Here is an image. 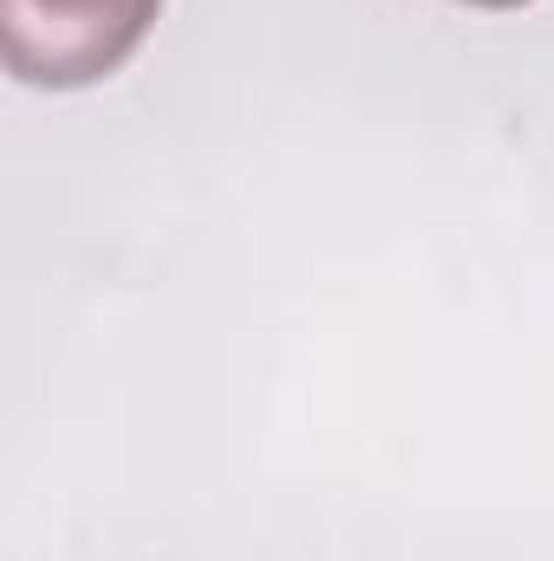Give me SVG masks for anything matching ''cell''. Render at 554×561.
Returning a JSON list of instances; mask_svg holds the SVG:
<instances>
[{
    "label": "cell",
    "mask_w": 554,
    "mask_h": 561,
    "mask_svg": "<svg viewBox=\"0 0 554 561\" xmlns=\"http://www.w3.org/2000/svg\"><path fill=\"white\" fill-rule=\"evenodd\" d=\"M157 7L163 0H0L7 72L46 92L99 85L143 46Z\"/></svg>",
    "instance_id": "6da1fadb"
},
{
    "label": "cell",
    "mask_w": 554,
    "mask_h": 561,
    "mask_svg": "<svg viewBox=\"0 0 554 561\" xmlns=\"http://www.w3.org/2000/svg\"><path fill=\"white\" fill-rule=\"evenodd\" d=\"M463 7H489V13H509V7H529V0H463Z\"/></svg>",
    "instance_id": "7a4b0ae2"
}]
</instances>
